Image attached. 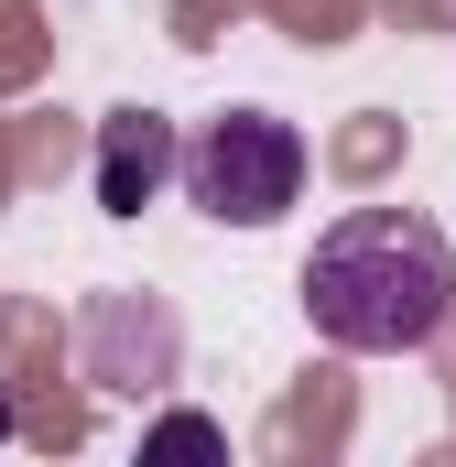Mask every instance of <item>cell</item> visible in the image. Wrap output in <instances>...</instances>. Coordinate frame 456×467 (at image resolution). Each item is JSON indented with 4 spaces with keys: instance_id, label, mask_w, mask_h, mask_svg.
Listing matches in <instances>:
<instances>
[{
    "instance_id": "6da1fadb",
    "label": "cell",
    "mask_w": 456,
    "mask_h": 467,
    "mask_svg": "<svg viewBox=\"0 0 456 467\" xmlns=\"http://www.w3.org/2000/svg\"><path fill=\"white\" fill-rule=\"evenodd\" d=\"M305 316L347 358H413L456 316V250L413 207H347L305 250Z\"/></svg>"
},
{
    "instance_id": "7a4b0ae2",
    "label": "cell",
    "mask_w": 456,
    "mask_h": 467,
    "mask_svg": "<svg viewBox=\"0 0 456 467\" xmlns=\"http://www.w3.org/2000/svg\"><path fill=\"white\" fill-rule=\"evenodd\" d=\"M185 196L218 218V229H272L294 196H305V130L272 109H218L185 152H174Z\"/></svg>"
},
{
    "instance_id": "3957f363",
    "label": "cell",
    "mask_w": 456,
    "mask_h": 467,
    "mask_svg": "<svg viewBox=\"0 0 456 467\" xmlns=\"http://www.w3.org/2000/svg\"><path fill=\"white\" fill-rule=\"evenodd\" d=\"M174 152H185V141H174L163 109H109L98 119V207H109V218H141V207L174 185Z\"/></svg>"
},
{
    "instance_id": "277c9868",
    "label": "cell",
    "mask_w": 456,
    "mask_h": 467,
    "mask_svg": "<svg viewBox=\"0 0 456 467\" xmlns=\"http://www.w3.org/2000/svg\"><path fill=\"white\" fill-rule=\"evenodd\" d=\"M141 446H174V457H218L228 435H218V424H207V413H163V424H152Z\"/></svg>"
},
{
    "instance_id": "5b68a950",
    "label": "cell",
    "mask_w": 456,
    "mask_h": 467,
    "mask_svg": "<svg viewBox=\"0 0 456 467\" xmlns=\"http://www.w3.org/2000/svg\"><path fill=\"white\" fill-rule=\"evenodd\" d=\"M11 424H22V413H11V380H0V446H11Z\"/></svg>"
}]
</instances>
